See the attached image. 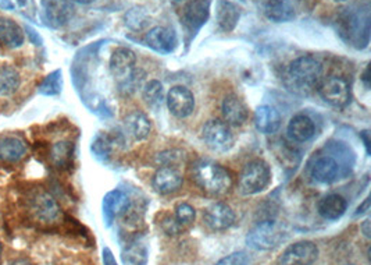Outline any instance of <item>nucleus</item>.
<instances>
[{
  "label": "nucleus",
  "instance_id": "1",
  "mask_svg": "<svg viewBox=\"0 0 371 265\" xmlns=\"http://www.w3.org/2000/svg\"><path fill=\"white\" fill-rule=\"evenodd\" d=\"M323 81V65L314 56L295 59L285 73V84L298 95H310Z\"/></svg>",
  "mask_w": 371,
  "mask_h": 265
},
{
  "label": "nucleus",
  "instance_id": "2",
  "mask_svg": "<svg viewBox=\"0 0 371 265\" xmlns=\"http://www.w3.org/2000/svg\"><path fill=\"white\" fill-rule=\"evenodd\" d=\"M192 176L195 183L210 196H223L233 186V178L230 172L221 165L202 160L194 165Z\"/></svg>",
  "mask_w": 371,
  "mask_h": 265
},
{
  "label": "nucleus",
  "instance_id": "3",
  "mask_svg": "<svg viewBox=\"0 0 371 265\" xmlns=\"http://www.w3.org/2000/svg\"><path fill=\"white\" fill-rule=\"evenodd\" d=\"M24 204L30 216L39 223L52 226L63 218L59 203L44 189H26Z\"/></svg>",
  "mask_w": 371,
  "mask_h": 265
},
{
  "label": "nucleus",
  "instance_id": "4",
  "mask_svg": "<svg viewBox=\"0 0 371 265\" xmlns=\"http://www.w3.org/2000/svg\"><path fill=\"white\" fill-rule=\"evenodd\" d=\"M271 182L270 166L262 161L256 160L249 162L239 176V190L245 196H253L262 193L267 189Z\"/></svg>",
  "mask_w": 371,
  "mask_h": 265
},
{
  "label": "nucleus",
  "instance_id": "5",
  "mask_svg": "<svg viewBox=\"0 0 371 265\" xmlns=\"http://www.w3.org/2000/svg\"><path fill=\"white\" fill-rule=\"evenodd\" d=\"M285 239L284 229L271 219L259 222L246 236V243L251 248L264 251L280 246Z\"/></svg>",
  "mask_w": 371,
  "mask_h": 265
},
{
  "label": "nucleus",
  "instance_id": "6",
  "mask_svg": "<svg viewBox=\"0 0 371 265\" xmlns=\"http://www.w3.org/2000/svg\"><path fill=\"white\" fill-rule=\"evenodd\" d=\"M202 136L206 146L216 153H226L234 144V136L230 130V126L226 121L217 119L209 120L203 126Z\"/></svg>",
  "mask_w": 371,
  "mask_h": 265
},
{
  "label": "nucleus",
  "instance_id": "7",
  "mask_svg": "<svg viewBox=\"0 0 371 265\" xmlns=\"http://www.w3.org/2000/svg\"><path fill=\"white\" fill-rule=\"evenodd\" d=\"M136 56L128 48H117L110 58V71L116 81L125 87L129 85L136 76Z\"/></svg>",
  "mask_w": 371,
  "mask_h": 265
},
{
  "label": "nucleus",
  "instance_id": "8",
  "mask_svg": "<svg viewBox=\"0 0 371 265\" xmlns=\"http://www.w3.org/2000/svg\"><path fill=\"white\" fill-rule=\"evenodd\" d=\"M317 89L320 96L334 108H345L350 102V87L342 77L331 76L323 80Z\"/></svg>",
  "mask_w": 371,
  "mask_h": 265
},
{
  "label": "nucleus",
  "instance_id": "9",
  "mask_svg": "<svg viewBox=\"0 0 371 265\" xmlns=\"http://www.w3.org/2000/svg\"><path fill=\"white\" fill-rule=\"evenodd\" d=\"M210 2L209 0H188L182 6V24L190 33L197 34L209 20Z\"/></svg>",
  "mask_w": 371,
  "mask_h": 265
},
{
  "label": "nucleus",
  "instance_id": "10",
  "mask_svg": "<svg viewBox=\"0 0 371 265\" xmlns=\"http://www.w3.org/2000/svg\"><path fill=\"white\" fill-rule=\"evenodd\" d=\"M318 257V248L313 241L303 240L291 244L280 257V265H311Z\"/></svg>",
  "mask_w": 371,
  "mask_h": 265
},
{
  "label": "nucleus",
  "instance_id": "11",
  "mask_svg": "<svg viewBox=\"0 0 371 265\" xmlns=\"http://www.w3.org/2000/svg\"><path fill=\"white\" fill-rule=\"evenodd\" d=\"M167 106L175 117H188L195 109V96L187 87L175 85L167 95Z\"/></svg>",
  "mask_w": 371,
  "mask_h": 265
},
{
  "label": "nucleus",
  "instance_id": "12",
  "mask_svg": "<svg viewBox=\"0 0 371 265\" xmlns=\"http://www.w3.org/2000/svg\"><path fill=\"white\" fill-rule=\"evenodd\" d=\"M45 17L52 27L66 26L74 16V5L71 0H42Z\"/></svg>",
  "mask_w": 371,
  "mask_h": 265
},
{
  "label": "nucleus",
  "instance_id": "13",
  "mask_svg": "<svg viewBox=\"0 0 371 265\" xmlns=\"http://www.w3.org/2000/svg\"><path fill=\"white\" fill-rule=\"evenodd\" d=\"M145 44L153 51L167 55L175 51L178 45V40H177V34L172 30L159 26L146 33Z\"/></svg>",
  "mask_w": 371,
  "mask_h": 265
},
{
  "label": "nucleus",
  "instance_id": "14",
  "mask_svg": "<svg viewBox=\"0 0 371 265\" xmlns=\"http://www.w3.org/2000/svg\"><path fill=\"white\" fill-rule=\"evenodd\" d=\"M205 222L212 230H227L235 222V214L233 208L224 203H215L205 212Z\"/></svg>",
  "mask_w": 371,
  "mask_h": 265
},
{
  "label": "nucleus",
  "instance_id": "15",
  "mask_svg": "<svg viewBox=\"0 0 371 265\" xmlns=\"http://www.w3.org/2000/svg\"><path fill=\"white\" fill-rule=\"evenodd\" d=\"M153 189L160 194H171L182 186L181 173L172 166L160 168L153 176Z\"/></svg>",
  "mask_w": 371,
  "mask_h": 265
},
{
  "label": "nucleus",
  "instance_id": "16",
  "mask_svg": "<svg viewBox=\"0 0 371 265\" xmlns=\"http://www.w3.org/2000/svg\"><path fill=\"white\" fill-rule=\"evenodd\" d=\"M129 208V198L120 190L107 193L103 198V218L109 226L116 218L121 216Z\"/></svg>",
  "mask_w": 371,
  "mask_h": 265
},
{
  "label": "nucleus",
  "instance_id": "17",
  "mask_svg": "<svg viewBox=\"0 0 371 265\" xmlns=\"http://www.w3.org/2000/svg\"><path fill=\"white\" fill-rule=\"evenodd\" d=\"M27 144L16 136L0 137V161L6 164L20 162L27 155Z\"/></svg>",
  "mask_w": 371,
  "mask_h": 265
},
{
  "label": "nucleus",
  "instance_id": "18",
  "mask_svg": "<svg viewBox=\"0 0 371 265\" xmlns=\"http://www.w3.org/2000/svg\"><path fill=\"white\" fill-rule=\"evenodd\" d=\"M310 173L316 182L329 185L339 178V164L332 157H320L314 161Z\"/></svg>",
  "mask_w": 371,
  "mask_h": 265
},
{
  "label": "nucleus",
  "instance_id": "19",
  "mask_svg": "<svg viewBox=\"0 0 371 265\" xmlns=\"http://www.w3.org/2000/svg\"><path fill=\"white\" fill-rule=\"evenodd\" d=\"M223 116L227 124L242 126L248 120L249 112L246 105L237 95H228L223 101Z\"/></svg>",
  "mask_w": 371,
  "mask_h": 265
},
{
  "label": "nucleus",
  "instance_id": "20",
  "mask_svg": "<svg viewBox=\"0 0 371 265\" xmlns=\"http://www.w3.org/2000/svg\"><path fill=\"white\" fill-rule=\"evenodd\" d=\"M255 124L260 132H264V135H274L281 126V116L274 108L263 105L259 106L255 112Z\"/></svg>",
  "mask_w": 371,
  "mask_h": 265
},
{
  "label": "nucleus",
  "instance_id": "21",
  "mask_svg": "<svg viewBox=\"0 0 371 265\" xmlns=\"http://www.w3.org/2000/svg\"><path fill=\"white\" fill-rule=\"evenodd\" d=\"M0 42L10 49H17L24 44L23 28L12 19L0 17Z\"/></svg>",
  "mask_w": 371,
  "mask_h": 265
},
{
  "label": "nucleus",
  "instance_id": "22",
  "mask_svg": "<svg viewBox=\"0 0 371 265\" xmlns=\"http://www.w3.org/2000/svg\"><path fill=\"white\" fill-rule=\"evenodd\" d=\"M316 132L313 120L306 114H298L291 119L288 124V135L292 140L298 143L309 142Z\"/></svg>",
  "mask_w": 371,
  "mask_h": 265
},
{
  "label": "nucleus",
  "instance_id": "23",
  "mask_svg": "<svg viewBox=\"0 0 371 265\" xmlns=\"http://www.w3.org/2000/svg\"><path fill=\"white\" fill-rule=\"evenodd\" d=\"M346 200L339 194H329L318 201L317 211L327 221H336L346 212Z\"/></svg>",
  "mask_w": 371,
  "mask_h": 265
},
{
  "label": "nucleus",
  "instance_id": "24",
  "mask_svg": "<svg viewBox=\"0 0 371 265\" xmlns=\"http://www.w3.org/2000/svg\"><path fill=\"white\" fill-rule=\"evenodd\" d=\"M216 20L224 33H231L239 22V9L228 0H219L216 6Z\"/></svg>",
  "mask_w": 371,
  "mask_h": 265
},
{
  "label": "nucleus",
  "instance_id": "25",
  "mask_svg": "<svg viewBox=\"0 0 371 265\" xmlns=\"http://www.w3.org/2000/svg\"><path fill=\"white\" fill-rule=\"evenodd\" d=\"M264 15L274 23H288L295 17V9L291 0H269L264 6Z\"/></svg>",
  "mask_w": 371,
  "mask_h": 265
},
{
  "label": "nucleus",
  "instance_id": "26",
  "mask_svg": "<svg viewBox=\"0 0 371 265\" xmlns=\"http://www.w3.org/2000/svg\"><path fill=\"white\" fill-rule=\"evenodd\" d=\"M124 124H125V130L128 131V135L131 137H134L135 140H138V142L145 140L149 136L150 128H152L150 121L146 117V114L139 112V110L131 112L125 117Z\"/></svg>",
  "mask_w": 371,
  "mask_h": 265
},
{
  "label": "nucleus",
  "instance_id": "27",
  "mask_svg": "<svg viewBox=\"0 0 371 265\" xmlns=\"http://www.w3.org/2000/svg\"><path fill=\"white\" fill-rule=\"evenodd\" d=\"M48 158L55 168H57L60 171L69 169L71 166L73 158H74V144L69 143V142L56 143L55 146L51 147V150L48 153Z\"/></svg>",
  "mask_w": 371,
  "mask_h": 265
},
{
  "label": "nucleus",
  "instance_id": "28",
  "mask_svg": "<svg viewBox=\"0 0 371 265\" xmlns=\"http://www.w3.org/2000/svg\"><path fill=\"white\" fill-rule=\"evenodd\" d=\"M21 85L20 73L12 66H0V96H10Z\"/></svg>",
  "mask_w": 371,
  "mask_h": 265
},
{
  "label": "nucleus",
  "instance_id": "29",
  "mask_svg": "<svg viewBox=\"0 0 371 265\" xmlns=\"http://www.w3.org/2000/svg\"><path fill=\"white\" fill-rule=\"evenodd\" d=\"M143 99L149 106H152L154 109L160 108L164 102V88H163L161 83H159L157 80L149 81L143 87Z\"/></svg>",
  "mask_w": 371,
  "mask_h": 265
},
{
  "label": "nucleus",
  "instance_id": "30",
  "mask_svg": "<svg viewBox=\"0 0 371 265\" xmlns=\"http://www.w3.org/2000/svg\"><path fill=\"white\" fill-rule=\"evenodd\" d=\"M62 87H63L62 71L57 70V71L51 73L48 77H45V80L39 85V92L46 96H53V95L60 94Z\"/></svg>",
  "mask_w": 371,
  "mask_h": 265
},
{
  "label": "nucleus",
  "instance_id": "31",
  "mask_svg": "<svg viewBox=\"0 0 371 265\" xmlns=\"http://www.w3.org/2000/svg\"><path fill=\"white\" fill-rule=\"evenodd\" d=\"M123 259L125 265H146V261H147L146 248L139 244L131 246L124 253Z\"/></svg>",
  "mask_w": 371,
  "mask_h": 265
},
{
  "label": "nucleus",
  "instance_id": "32",
  "mask_svg": "<svg viewBox=\"0 0 371 265\" xmlns=\"http://www.w3.org/2000/svg\"><path fill=\"white\" fill-rule=\"evenodd\" d=\"M125 23L129 28L138 31L142 30L143 27H146L149 24V17L145 13V10L142 9H132L127 16H125Z\"/></svg>",
  "mask_w": 371,
  "mask_h": 265
},
{
  "label": "nucleus",
  "instance_id": "33",
  "mask_svg": "<svg viewBox=\"0 0 371 265\" xmlns=\"http://www.w3.org/2000/svg\"><path fill=\"white\" fill-rule=\"evenodd\" d=\"M195 210L194 207H191L190 204L187 203H181L177 205L175 208V219L182 225H191L194 221H195Z\"/></svg>",
  "mask_w": 371,
  "mask_h": 265
},
{
  "label": "nucleus",
  "instance_id": "34",
  "mask_svg": "<svg viewBox=\"0 0 371 265\" xmlns=\"http://www.w3.org/2000/svg\"><path fill=\"white\" fill-rule=\"evenodd\" d=\"M92 150L96 154V157H99L102 160L109 158L110 157V153H111V142L106 136H99L93 142Z\"/></svg>",
  "mask_w": 371,
  "mask_h": 265
},
{
  "label": "nucleus",
  "instance_id": "35",
  "mask_svg": "<svg viewBox=\"0 0 371 265\" xmlns=\"http://www.w3.org/2000/svg\"><path fill=\"white\" fill-rule=\"evenodd\" d=\"M216 265H251V258L246 253L239 251L224 257Z\"/></svg>",
  "mask_w": 371,
  "mask_h": 265
},
{
  "label": "nucleus",
  "instance_id": "36",
  "mask_svg": "<svg viewBox=\"0 0 371 265\" xmlns=\"http://www.w3.org/2000/svg\"><path fill=\"white\" fill-rule=\"evenodd\" d=\"M161 228L167 234L174 236V234H178L183 226L175 219V216H165L161 222Z\"/></svg>",
  "mask_w": 371,
  "mask_h": 265
},
{
  "label": "nucleus",
  "instance_id": "37",
  "mask_svg": "<svg viewBox=\"0 0 371 265\" xmlns=\"http://www.w3.org/2000/svg\"><path fill=\"white\" fill-rule=\"evenodd\" d=\"M103 264L105 265H117V262L113 257V253L107 247L103 250Z\"/></svg>",
  "mask_w": 371,
  "mask_h": 265
},
{
  "label": "nucleus",
  "instance_id": "38",
  "mask_svg": "<svg viewBox=\"0 0 371 265\" xmlns=\"http://www.w3.org/2000/svg\"><path fill=\"white\" fill-rule=\"evenodd\" d=\"M370 210V198L367 197L365 200H364V203L356 210V212H354V216H359V215H363V214H365L367 211Z\"/></svg>",
  "mask_w": 371,
  "mask_h": 265
},
{
  "label": "nucleus",
  "instance_id": "39",
  "mask_svg": "<svg viewBox=\"0 0 371 265\" xmlns=\"http://www.w3.org/2000/svg\"><path fill=\"white\" fill-rule=\"evenodd\" d=\"M370 223H371V222H370V219L367 218V219H365V221L363 222L361 228H360V229H361V233H363V236H364V237H365L367 240L370 239V233H371V229H370Z\"/></svg>",
  "mask_w": 371,
  "mask_h": 265
},
{
  "label": "nucleus",
  "instance_id": "40",
  "mask_svg": "<svg viewBox=\"0 0 371 265\" xmlns=\"http://www.w3.org/2000/svg\"><path fill=\"white\" fill-rule=\"evenodd\" d=\"M27 31H28V34H30V37H31V41H35V44L37 45H41V38H39V35L35 33V31H33L31 28H27Z\"/></svg>",
  "mask_w": 371,
  "mask_h": 265
},
{
  "label": "nucleus",
  "instance_id": "41",
  "mask_svg": "<svg viewBox=\"0 0 371 265\" xmlns=\"http://www.w3.org/2000/svg\"><path fill=\"white\" fill-rule=\"evenodd\" d=\"M8 265H33V264H30V262L26 261V259H15V261L9 262Z\"/></svg>",
  "mask_w": 371,
  "mask_h": 265
},
{
  "label": "nucleus",
  "instance_id": "42",
  "mask_svg": "<svg viewBox=\"0 0 371 265\" xmlns=\"http://www.w3.org/2000/svg\"><path fill=\"white\" fill-rule=\"evenodd\" d=\"M71 2H77V3H81V5H88V3L95 2V0H71Z\"/></svg>",
  "mask_w": 371,
  "mask_h": 265
},
{
  "label": "nucleus",
  "instance_id": "43",
  "mask_svg": "<svg viewBox=\"0 0 371 265\" xmlns=\"http://www.w3.org/2000/svg\"><path fill=\"white\" fill-rule=\"evenodd\" d=\"M367 80H368V69H365V73H364V81H365V85L368 87V83H367Z\"/></svg>",
  "mask_w": 371,
  "mask_h": 265
},
{
  "label": "nucleus",
  "instance_id": "44",
  "mask_svg": "<svg viewBox=\"0 0 371 265\" xmlns=\"http://www.w3.org/2000/svg\"><path fill=\"white\" fill-rule=\"evenodd\" d=\"M0 258H2V244H0Z\"/></svg>",
  "mask_w": 371,
  "mask_h": 265
},
{
  "label": "nucleus",
  "instance_id": "45",
  "mask_svg": "<svg viewBox=\"0 0 371 265\" xmlns=\"http://www.w3.org/2000/svg\"><path fill=\"white\" fill-rule=\"evenodd\" d=\"M335 2H345V0H335Z\"/></svg>",
  "mask_w": 371,
  "mask_h": 265
},
{
  "label": "nucleus",
  "instance_id": "46",
  "mask_svg": "<svg viewBox=\"0 0 371 265\" xmlns=\"http://www.w3.org/2000/svg\"><path fill=\"white\" fill-rule=\"evenodd\" d=\"M347 265H354V264H347Z\"/></svg>",
  "mask_w": 371,
  "mask_h": 265
}]
</instances>
